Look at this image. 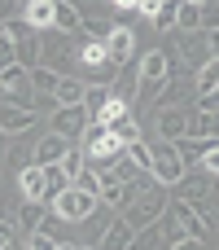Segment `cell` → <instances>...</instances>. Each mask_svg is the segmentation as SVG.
<instances>
[{
  "label": "cell",
  "instance_id": "2",
  "mask_svg": "<svg viewBox=\"0 0 219 250\" xmlns=\"http://www.w3.org/2000/svg\"><path fill=\"white\" fill-rule=\"evenodd\" d=\"M145 145H149V176L158 185H180L184 180V163H180L176 145L171 141H145Z\"/></svg>",
  "mask_w": 219,
  "mask_h": 250
},
{
  "label": "cell",
  "instance_id": "15",
  "mask_svg": "<svg viewBox=\"0 0 219 250\" xmlns=\"http://www.w3.org/2000/svg\"><path fill=\"white\" fill-rule=\"evenodd\" d=\"M105 127H110V136H114L119 145H127V141H140V123H136L132 114H119V119H110Z\"/></svg>",
  "mask_w": 219,
  "mask_h": 250
},
{
  "label": "cell",
  "instance_id": "28",
  "mask_svg": "<svg viewBox=\"0 0 219 250\" xmlns=\"http://www.w3.org/2000/svg\"><path fill=\"white\" fill-rule=\"evenodd\" d=\"M9 246H13V224L0 220V250H9Z\"/></svg>",
  "mask_w": 219,
  "mask_h": 250
},
{
  "label": "cell",
  "instance_id": "5",
  "mask_svg": "<svg viewBox=\"0 0 219 250\" xmlns=\"http://www.w3.org/2000/svg\"><path fill=\"white\" fill-rule=\"evenodd\" d=\"M31 123H35V110H31V105H13V101H4V105H0V132H4V136L26 132Z\"/></svg>",
  "mask_w": 219,
  "mask_h": 250
},
{
  "label": "cell",
  "instance_id": "31",
  "mask_svg": "<svg viewBox=\"0 0 219 250\" xmlns=\"http://www.w3.org/2000/svg\"><path fill=\"white\" fill-rule=\"evenodd\" d=\"M13 4L18 0H0V18H13Z\"/></svg>",
  "mask_w": 219,
  "mask_h": 250
},
{
  "label": "cell",
  "instance_id": "11",
  "mask_svg": "<svg viewBox=\"0 0 219 250\" xmlns=\"http://www.w3.org/2000/svg\"><path fill=\"white\" fill-rule=\"evenodd\" d=\"M18 185H22V198H26V202H48V193H44V171H40V167H26Z\"/></svg>",
  "mask_w": 219,
  "mask_h": 250
},
{
  "label": "cell",
  "instance_id": "1",
  "mask_svg": "<svg viewBox=\"0 0 219 250\" xmlns=\"http://www.w3.org/2000/svg\"><path fill=\"white\" fill-rule=\"evenodd\" d=\"M53 202V215L57 220H66V224H83L92 211H97V193H88V189H79V185H66L57 198H48Z\"/></svg>",
  "mask_w": 219,
  "mask_h": 250
},
{
  "label": "cell",
  "instance_id": "20",
  "mask_svg": "<svg viewBox=\"0 0 219 250\" xmlns=\"http://www.w3.org/2000/svg\"><path fill=\"white\" fill-rule=\"evenodd\" d=\"M219 83V62H202L198 66V92H215Z\"/></svg>",
  "mask_w": 219,
  "mask_h": 250
},
{
  "label": "cell",
  "instance_id": "17",
  "mask_svg": "<svg viewBox=\"0 0 219 250\" xmlns=\"http://www.w3.org/2000/svg\"><path fill=\"white\" fill-rule=\"evenodd\" d=\"M40 171H44V193H48V198H57V193H61V189L70 185V176H66V171H61L57 163H44Z\"/></svg>",
  "mask_w": 219,
  "mask_h": 250
},
{
  "label": "cell",
  "instance_id": "18",
  "mask_svg": "<svg viewBox=\"0 0 219 250\" xmlns=\"http://www.w3.org/2000/svg\"><path fill=\"white\" fill-rule=\"evenodd\" d=\"M0 35H9V40L18 44V40H26V35H31V22H26L22 13H13V18H0Z\"/></svg>",
  "mask_w": 219,
  "mask_h": 250
},
{
  "label": "cell",
  "instance_id": "16",
  "mask_svg": "<svg viewBox=\"0 0 219 250\" xmlns=\"http://www.w3.org/2000/svg\"><path fill=\"white\" fill-rule=\"evenodd\" d=\"M198 26H202V4L180 0L176 4V31H198Z\"/></svg>",
  "mask_w": 219,
  "mask_h": 250
},
{
  "label": "cell",
  "instance_id": "9",
  "mask_svg": "<svg viewBox=\"0 0 219 250\" xmlns=\"http://www.w3.org/2000/svg\"><path fill=\"white\" fill-rule=\"evenodd\" d=\"M167 70H171V62H167V53H162V48L145 53V62L136 66V75H140V79H149V83H162V79H167Z\"/></svg>",
  "mask_w": 219,
  "mask_h": 250
},
{
  "label": "cell",
  "instance_id": "4",
  "mask_svg": "<svg viewBox=\"0 0 219 250\" xmlns=\"http://www.w3.org/2000/svg\"><path fill=\"white\" fill-rule=\"evenodd\" d=\"M184 132H189V114L180 105H167L162 101V110H158V136L162 141H180Z\"/></svg>",
  "mask_w": 219,
  "mask_h": 250
},
{
  "label": "cell",
  "instance_id": "34",
  "mask_svg": "<svg viewBox=\"0 0 219 250\" xmlns=\"http://www.w3.org/2000/svg\"><path fill=\"white\" fill-rule=\"evenodd\" d=\"M18 4H22V9H26V4H31V0H18Z\"/></svg>",
  "mask_w": 219,
  "mask_h": 250
},
{
  "label": "cell",
  "instance_id": "8",
  "mask_svg": "<svg viewBox=\"0 0 219 250\" xmlns=\"http://www.w3.org/2000/svg\"><path fill=\"white\" fill-rule=\"evenodd\" d=\"M79 22H83V13H79L70 0H53V31L75 35V31H79Z\"/></svg>",
  "mask_w": 219,
  "mask_h": 250
},
{
  "label": "cell",
  "instance_id": "22",
  "mask_svg": "<svg viewBox=\"0 0 219 250\" xmlns=\"http://www.w3.org/2000/svg\"><path fill=\"white\" fill-rule=\"evenodd\" d=\"M75 35H83L88 44L97 40V44H105V35H110V22H79V31Z\"/></svg>",
  "mask_w": 219,
  "mask_h": 250
},
{
  "label": "cell",
  "instance_id": "19",
  "mask_svg": "<svg viewBox=\"0 0 219 250\" xmlns=\"http://www.w3.org/2000/svg\"><path fill=\"white\" fill-rule=\"evenodd\" d=\"M35 53H40V40H35V31H31L26 40H18V44H13V62H22L26 70L35 66Z\"/></svg>",
  "mask_w": 219,
  "mask_h": 250
},
{
  "label": "cell",
  "instance_id": "10",
  "mask_svg": "<svg viewBox=\"0 0 219 250\" xmlns=\"http://www.w3.org/2000/svg\"><path fill=\"white\" fill-rule=\"evenodd\" d=\"M66 149H70V141H66V136H57V132H48V136L35 145V167H44V163H57Z\"/></svg>",
  "mask_w": 219,
  "mask_h": 250
},
{
  "label": "cell",
  "instance_id": "26",
  "mask_svg": "<svg viewBox=\"0 0 219 250\" xmlns=\"http://www.w3.org/2000/svg\"><path fill=\"white\" fill-rule=\"evenodd\" d=\"M83 57H88L92 66H97V62H105V44H97V40H92V44L83 48Z\"/></svg>",
  "mask_w": 219,
  "mask_h": 250
},
{
  "label": "cell",
  "instance_id": "25",
  "mask_svg": "<svg viewBox=\"0 0 219 250\" xmlns=\"http://www.w3.org/2000/svg\"><path fill=\"white\" fill-rule=\"evenodd\" d=\"M198 163H202V171H206V176H219V145H206Z\"/></svg>",
  "mask_w": 219,
  "mask_h": 250
},
{
  "label": "cell",
  "instance_id": "13",
  "mask_svg": "<svg viewBox=\"0 0 219 250\" xmlns=\"http://www.w3.org/2000/svg\"><path fill=\"white\" fill-rule=\"evenodd\" d=\"M132 237H136V233H132V224H127V220L119 215V220H114V224L105 229L101 246H105V250H123V246H132Z\"/></svg>",
  "mask_w": 219,
  "mask_h": 250
},
{
  "label": "cell",
  "instance_id": "7",
  "mask_svg": "<svg viewBox=\"0 0 219 250\" xmlns=\"http://www.w3.org/2000/svg\"><path fill=\"white\" fill-rule=\"evenodd\" d=\"M105 105H110V88H105V83H88V88H83V101H79L83 119H88V123H101Z\"/></svg>",
  "mask_w": 219,
  "mask_h": 250
},
{
  "label": "cell",
  "instance_id": "27",
  "mask_svg": "<svg viewBox=\"0 0 219 250\" xmlns=\"http://www.w3.org/2000/svg\"><path fill=\"white\" fill-rule=\"evenodd\" d=\"M4 62H13V40H9V35H0V66H4Z\"/></svg>",
  "mask_w": 219,
  "mask_h": 250
},
{
  "label": "cell",
  "instance_id": "3",
  "mask_svg": "<svg viewBox=\"0 0 219 250\" xmlns=\"http://www.w3.org/2000/svg\"><path fill=\"white\" fill-rule=\"evenodd\" d=\"M83 110L79 105H57L53 110V123H48V132H57V136H66V141H79V132H83Z\"/></svg>",
  "mask_w": 219,
  "mask_h": 250
},
{
  "label": "cell",
  "instance_id": "32",
  "mask_svg": "<svg viewBox=\"0 0 219 250\" xmlns=\"http://www.w3.org/2000/svg\"><path fill=\"white\" fill-rule=\"evenodd\" d=\"M114 4H119V9H136V0H114Z\"/></svg>",
  "mask_w": 219,
  "mask_h": 250
},
{
  "label": "cell",
  "instance_id": "33",
  "mask_svg": "<svg viewBox=\"0 0 219 250\" xmlns=\"http://www.w3.org/2000/svg\"><path fill=\"white\" fill-rule=\"evenodd\" d=\"M189 4H206V0H189Z\"/></svg>",
  "mask_w": 219,
  "mask_h": 250
},
{
  "label": "cell",
  "instance_id": "23",
  "mask_svg": "<svg viewBox=\"0 0 219 250\" xmlns=\"http://www.w3.org/2000/svg\"><path fill=\"white\" fill-rule=\"evenodd\" d=\"M123 154H127L140 171H149V145H145V141H127V145H123Z\"/></svg>",
  "mask_w": 219,
  "mask_h": 250
},
{
  "label": "cell",
  "instance_id": "29",
  "mask_svg": "<svg viewBox=\"0 0 219 250\" xmlns=\"http://www.w3.org/2000/svg\"><path fill=\"white\" fill-rule=\"evenodd\" d=\"M198 105H202V110H219V97L215 92H198Z\"/></svg>",
  "mask_w": 219,
  "mask_h": 250
},
{
  "label": "cell",
  "instance_id": "24",
  "mask_svg": "<svg viewBox=\"0 0 219 250\" xmlns=\"http://www.w3.org/2000/svg\"><path fill=\"white\" fill-rule=\"evenodd\" d=\"M57 167H61V171H66L70 180H75V176L83 171V149H66V154L57 158Z\"/></svg>",
  "mask_w": 219,
  "mask_h": 250
},
{
  "label": "cell",
  "instance_id": "12",
  "mask_svg": "<svg viewBox=\"0 0 219 250\" xmlns=\"http://www.w3.org/2000/svg\"><path fill=\"white\" fill-rule=\"evenodd\" d=\"M22 18L31 22V31H48L53 26V0H31L22 9Z\"/></svg>",
  "mask_w": 219,
  "mask_h": 250
},
{
  "label": "cell",
  "instance_id": "6",
  "mask_svg": "<svg viewBox=\"0 0 219 250\" xmlns=\"http://www.w3.org/2000/svg\"><path fill=\"white\" fill-rule=\"evenodd\" d=\"M132 44H136L132 26H110V35H105V57H110L114 66H123V62L132 57Z\"/></svg>",
  "mask_w": 219,
  "mask_h": 250
},
{
  "label": "cell",
  "instance_id": "30",
  "mask_svg": "<svg viewBox=\"0 0 219 250\" xmlns=\"http://www.w3.org/2000/svg\"><path fill=\"white\" fill-rule=\"evenodd\" d=\"M35 224H40V215H35V207H26L22 211V229H35Z\"/></svg>",
  "mask_w": 219,
  "mask_h": 250
},
{
  "label": "cell",
  "instance_id": "14",
  "mask_svg": "<svg viewBox=\"0 0 219 250\" xmlns=\"http://www.w3.org/2000/svg\"><path fill=\"white\" fill-rule=\"evenodd\" d=\"M83 88H88L83 79H61V75H57L53 97H57V105H79V101H83Z\"/></svg>",
  "mask_w": 219,
  "mask_h": 250
},
{
  "label": "cell",
  "instance_id": "21",
  "mask_svg": "<svg viewBox=\"0 0 219 250\" xmlns=\"http://www.w3.org/2000/svg\"><path fill=\"white\" fill-rule=\"evenodd\" d=\"M176 4H180V0H162V9H158L149 22H154L158 31H171V26H176Z\"/></svg>",
  "mask_w": 219,
  "mask_h": 250
}]
</instances>
